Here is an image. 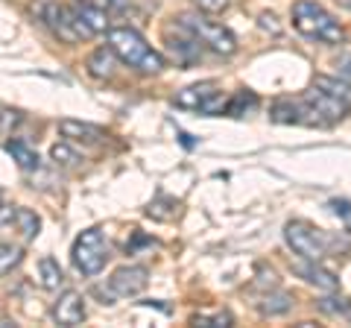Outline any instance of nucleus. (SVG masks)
<instances>
[{
	"instance_id": "nucleus-17",
	"label": "nucleus",
	"mask_w": 351,
	"mask_h": 328,
	"mask_svg": "<svg viewBox=\"0 0 351 328\" xmlns=\"http://www.w3.org/2000/svg\"><path fill=\"white\" fill-rule=\"evenodd\" d=\"M179 214H182V202L176 200V196H156V200L147 205V217L161 220V223H173Z\"/></svg>"
},
{
	"instance_id": "nucleus-14",
	"label": "nucleus",
	"mask_w": 351,
	"mask_h": 328,
	"mask_svg": "<svg viewBox=\"0 0 351 328\" xmlns=\"http://www.w3.org/2000/svg\"><path fill=\"white\" fill-rule=\"evenodd\" d=\"M44 21H47V27L56 32L59 38H64V41H80V36H76V30H73L71 9H64L59 3H47V6H44Z\"/></svg>"
},
{
	"instance_id": "nucleus-24",
	"label": "nucleus",
	"mask_w": 351,
	"mask_h": 328,
	"mask_svg": "<svg viewBox=\"0 0 351 328\" xmlns=\"http://www.w3.org/2000/svg\"><path fill=\"white\" fill-rule=\"evenodd\" d=\"M319 311L331 314V316H339V320H351V299H346V296H325V299H319Z\"/></svg>"
},
{
	"instance_id": "nucleus-35",
	"label": "nucleus",
	"mask_w": 351,
	"mask_h": 328,
	"mask_svg": "<svg viewBox=\"0 0 351 328\" xmlns=\"http://www.w3.org/2000/svg\"><path fill=\"white\" fill-rule=\"evenodd\" d=\"M343 6H346V9H351V0H343Z\"/></svg>"
},
{
	"instance_id": "nucleus-8",
	"label": "nucleus",
	"mask_w": 351,
	"mask_h": 328,
	"mask_svg": "<svg viewBox=\"0 0 351 328\" xmlns=\"http://www.w3.org/2000/svg\"><path fill=\"white\" fill-rule=\"evenodd\" d=\"M147 284H149V270L147 267H141V264L120 267V270H114V276L108 279V296H112V299L138 296Z\"/></svg>"
},
{
	"instance_id": "nucleus-9",
	"label": "nucleus",
	"mask_w": 351,
	"mask_h": 328,
	"mask_svg": "<svg viewBox=\"0 0 351 328\" xmlns=\"http://www.w3.org/2000/svg\"><path fill=\"white\" fill-rule=\"evenodd\" d=\"M304 100H307V106L313 108V115H316V120H319V126H331V124H337V120H343L348 115V108H351L348 103L337 100V97L325 94L319 89H311V91L304 94Z\"/></svg>"
},
{
	"instance_id": "nucleus-30",
	"label": "nucleus",
	"mask_w": 351,
	"mask_h": 328,
	"mask_svg": "<svg viewBox=\"0 0 351 328\" xmlns=\"http://www.w3.org/2000/svg\"><path fill=\"white\" fill-rule=\"evenodd\" d=\"M258 27H261L263 32H272V36H281L278 21H276V15H269V12H263V15L258 18Z\"/></svg>"
},
{
	"instance_id": "nucleus-1",
	"label": "nucleus",
	"mask_w": 351,
	"mask_h": 328,
	"mask_svg": "<svg viewBox=\"0 0 351 328\" xmlns=\"http://www.w3.org/2000/svg\"><path fill=\"white\" fill-rule=\"evenodd\" d=\"M106 41L108 47H112L114 56L129 65V68H135L141 73H161L164 71V59L161 53H156L144 38H141V32H135L132 27H114V30H106Z\"/></svg>"
},
{
	"instance_id": "nucleus-22",
	"label": "nucleus",
	"mask_w": 351,
	"mask_h": 328,
	"mask_svg": "<svg viewBox=\"0 0 351 328\" xmlns=\"http://www.w3.org/2000/svg\"><path fill=\"white\" fill-rule=\"evenodd\" d=\"M313 89H319V91L331 94V97H337V100H343V103L351 106V85L348 82H339V80H334V76H316Z\"/></svg>"
},
{
	"instance_id": "nucleus-33",
	"label": "nucleus",
	"mask_w": 351,
	"mask_h": 328,
	"mask_svg": "<svg viewBox=\"0 0 351 328\" xmlns=\"http://www.w3.org/2000/svg\"><path fill=\"white\" fill-rule=\"evenodd\" d=\"M337 68H339V73H343L346 80H351V53H343V56H339Z\"/></svg>"
},
{
	"instance_id": "nucleus-37",
	"label": "nucleus",
	"mask_w": 351,
	"mask_h": 328,
	"mask_svg": "<svg viewBox=\"0 0 351 328\" xmlns=\"http://www.w3.org/2000/svg\"><path fill=\"white\" fill-rule=\"evenodd\" d=\"M0 211H3V202H0Z\"/></svg>"
},
{
	"instance_id": "nucleus-25",
	"label": "nucleus",
	"mask_w": 351,
	"mask_h": 328,
	"mask_svg": "<svg viewBox=\"0 0 351 328\" xmlns=\"http://www.w3.org/2000/svg\"><path fill=\"white\" fill-rule=\"evenodd\" d=\"M50 159L56 161V167H68V170L76 167V164L82 161V159H80V152H76L71 144H64V141H62V144H53Z\"/></svg>"
},
{
	"instance_id": "nucleus-15",
	"label": "nucleus",
	"mask_w": 351,
	"mask_h": 328,
	"mask_svg": "<svg viewBox=\"0 0 351 328\" xmlns=\"http://www.w3.org/2000/svg\"><path fill=\"white\" fill-rule=\"evenodd\" d=\"M59 132L68 141H76V144H100L106 138V132L100 126L80 124V120H59Z\"/></svg>"
},
{
	"instance_id": "nucleus-21",
	"label": "nucleus",
	"mask_w": 351,
	"mask_h": 328,
	"mask_svg": "<svg viewBox=\"0 0 351 328\" xmlns=\"http://www.w3.org/2000/svg\"><path fill=\"white\" fill-rule=\"evenodd\" d=\"M252 108H258V97L252 94V91H237L232 100H226L223 115H228V117H243L246 112H252Z\"/></svg>"
},
{
	"instance_id": "nucleus-23",
	"label": "nucleus",
	"mask_w": 351,
	"mask_h": 328,
	"mask_svg": "<svg viewBox=\"0 0 351 328\" xmlns=\"http://www.w3.org/2000/svg\"><path fill=\"white\" fill-rule=\"evenodd\" d=\"M21 261H24V249L12 246V244H0V279L9 276Z\"/></svg>"
},
{
	"instance_id": "nucleus-31",
	"label": "nucleus",
	"mask_w": 351,
	"mask_h": 328,
	"mask_svg": "<svg viewBox=\"0 0 351 328\" xmlns=\"http://www.w3.org/2000/svg\"><path fill=\"white\" fill-rule=\"evenodd\" d=\"M97 6L103 9V12H123V9L129 6V0H94Z\"/></svg>"
},
{
	"instance_id": "nucleus-10",
	"label": "nucleus",
	"mask_w": 351,
	"mask_h": 328,
	"mask_svg": "<svg viewBox=\"0 0 351 328\" xmlns=\"http://www.w3.org/2000/svg\"><path fill=\"white\" fill-rule=\"evenodd\" d=\"M50 316L56 325H68V328L80 325L85 320V296L80 290H64L59 296V302L53 305Z\"/></svg>"
},
{
	"instance_id": "nucleus-29",
	"label": "nucleus",
	"mask_w": 351,
	"mask_h": 328,
	"mask_svg": "<svg viewBox=\"0 0 351 328\" xmlns=\"http://www.w3.org/2000/svg\"><path fill=\"white\" fill-rule=\"evenodd\" d=\"M193 3L208 15H217V12H226L228 9V0H193Z\"/></svg>"
},
{
	"instance_id": "nucleus-6",
	"label": "nucleus",
	"mask_w": 351,
	"mask_h": 328,
	"mask_svg": "<svg viewBox=\"0 0 351 328\" xmlns=\"http://www.w3.org/2000/svg\"><path fill=\"white\" fill-rule=\"evenodd\" d=\"M179 21L193 32L196 38H199V45H208L214 53H219V56H232V53L237 50L234 32L228 27H223V24H217V21H208L202 15H182Z\"/></svg>"
},
{
	"instance_id": "nucleus-12",
	"label": "nucleus",
	"mask_w": 351,
	"mask_h": 328,
	"mask_svg": "<svg viewBox=\"0 0 351 328\" xmlns=\"http://www.w3.org/2000/svg\"><path fill=\"white\" fill-rule=\"evenodd\" d=\"M176 32H179V36H176V38H173L170 32H167V45H170V50L176 53V59H179L182 65H193L196 59L202 56L199 38H196L193 32L182 24V21H176Z\"/></svg>"
},
{
	"instance_id": "nucleus-13",
	"label": "nucleus",
	"mask_w": 351,
	"mask_h": 328,
	"mask_svg": "<svg viewBox=\"0 0 351 328\" xmlns=\"http://www.w3.org/2000/svg\"><path fill=\"white\" fill-rule=\"evenodd\" d=\"M293 272H295V276H302L307 284L319 288V290H337V288H339V279L334 276L331 270L319 267V261L302 258V261H295V264H293Z\"/></svg>"
},
{
	"instance_id": "nucleus-26",
	"label": "nucleus",
	"mask_w": 351,
	"mask_h": 328,
	"mask_svg": "<svg viewBox=\"0 0 351 328\" xmlns=\"http://www.w3.org/2000/svg\"><path fill=\"white\" fill-rule=\"evenodd\" d=\"M234 320L228 311H219V314H211V316H196L193 325H202V328H228Z\"/></svg>"
},
{
	"instance_id": "nucleus-19",
	"label": "nucleus",
	"mask_w": 351,
	"mask_h": 328,
	"mask_svg": "<svg viewBox=\"0 0 351 328\" xmlns=\"http://www.w3.org/2000/svg\"><path fill=\"white\" fill-rule=\"evenodd\" d=\"M114 53L112 47H100L91 53V59H88V73L97 76V80H108V76L114 73Z\"/></svg>"
},
{
	"instance_id": "nucleus-7",
	"label": "nucleus",
	"mask_w": 351,
	"mask_h": 328,
	"mask_svg": "<svg viewBox=\"0 0 351 328\" xmlns=\"http://www.w3.org/2000/svg\"><path fill=\"white\" fill-rule=\"evenodd\" d=\"M71 18H73V30H76L80 38L103 36V32L108 30V12H103L94 0H73Z\"/></svg>"
},
{
	"instance_id": "nucleus-2",
	"label": "nucleus",
	"mask_w": 351,
	"mask_h": 328,
	"mask_svg": "<svg viewBox=\"0 0 351 328\" xmlns=\"http://www.w3.org/2000/svg\"><path fill=\"white\" fill-rule=\"evenodd\" d=\"M293 27L302 36L325 41V45H343L346 41V30L339 27V21L331 12H325L319 3H313V0H299L293 6Z\"/></svg>"
},
{
	"instance_id": "nucleus-18",
	"label": "nucleus",
	"mask_w": 351,
	"mask_h": 328,
	"mask_svg": "<svg viewBox=\"0 0 351 328\" xmlns=\"http://www.w3.org/2000/svg\"><path fill=\"white\" fill-rule=\"evenodd\" d=\"M38 281H41V288L44 290H50V293H56L62 284H64V272L59 267V261L56 258H41L38 261Z\"/></svg>"
},
{
	"instance_id": "nucleus-34",
	"label": "nucleus",
	"mask_w": 351,
	"mask_h": 328,
	"mask_svg": "<svg viewBox=\"0 0 351 328\" xmlns=\"http://www.w3.org/2000/svg\"><path fill=\"white\" fill-rule=\"evenodd\" d=\"M179 138H182V144L188 147V150H191V147L196 144V141H193V135H188V132H179Z\"/></svg>"
},
{
	"instance_id": "nucleus-4",
	"label": "nucleus",
	"mask_w": 351,
	"mask_h": 328,
	"mask_svg": "<svg viewBox=\"0 0 351 328\" xmlns=\"http://www.w3.org/2000/svg\"><path fill=\"white\" fill-rule=\"evenodd\" d=\"M284 240H287V246L293 249L299 258H307V261H319L328 255V249L334 246V240L328 232L322 229H313L311 223L304 220H290L284 226Z\"/></svg>"
},
{
	"instance_id": "nucleus-28",
	"label": "nucleus",
	"mask_w": 351,
	"mask_h": 328,
	"mask_svg": "<svg viewBox=\"0 0 351 328\" xmlns=\"http://www.w3.org/2000/svg\"><path fill=\"white\" fill-rule=\"evenodd\" d=\"M21 124V112H15V108H3L0 106V135L12 132V129Z\"/></svg>"
},
{
	"instance_id": "nucleus-20",
	"label": "nucleus",
	"mask_w": 351,
	"mask_h": 328,
	"mask_svg": "<svg viewBox=\"0 0 351 328\" xmlns=\"http://www.w3.org/2000/svg\"><path fill=\"white\" fill-rule=\"evenodd\" d=\"M293 296L290 293H267L261 302H258V311L263 314V316H281V314H287V311H293Z\"/></svg>"
},
{
	"instance_id": "nucleus-16",
	"label": "nucleus",
	"mask_w": 351,
	"mask_h": 328,
	"mask_svg": "<svg viewBox=\"0 0 351 328\" xmlns=\"http://www.w3.org/2000/svg\"><path fill=\"white\" fill-rule=\"evenodd\" d=\"M6 152L12 156V161L18 164L21 170H38V164H41L36 147H29L27 141H21V138L6 141Z\"/></svg>"
},
{
	"instance_id": "nucleus-11",
	"label": "nucleus",
	"mask_w": 351,
	"mask_h": 328,
	"mask_svg": "<svg viewBox=\"0 0 351 328\" xmlns=\"http://www.w3.org/2000/svg\"><path fill=\"white\" fill-rule=\"evenodd\" d=\"M0 226L15 229V232L21 235V240H32V237H38V232H41L38 214H32L29 209H21V205L0 211Z\"/></svg>"
},
{
	"instance_id": "nucleus-3",
	"label": "nucleus",
	"mask_w": 351,
	"mask_h": 328,
	"mask_svg": "<svg viewBox=\"0 0 351 328\" xmlns=\"http://www.w3.org/2000/svg\"><path fill=\"white\" fill-rule=\"evenodd\" d=\"M112 258V244L106 240L103 229H85V232L73 240V249H71V261L76 272L82 276H97Z\"/></svg>"
},
{
	"instance_id": "nucleus-36",
	"label": "nucleus",
	"mask_w": 351,
	"mask_h": 328,
	"mask_svg": "<svg viewBox=\"0 0 351 328\" xmlns=\"http://www.w3.org/2000/svg\"><path fill=\"white\" fill-rule=\"evenodd\" d=\"M346 229H348V232H351V220H348V223H346Z\"/></svg>"
},
{
	"instance_id": "nucleus-32",
	"label": "nucleus",
	"mask_w": 351,
	"mask_h": 328,
	"mask_svg": "<svg viewBox=\"0 0 351 328\" xmlns=\"http://www.w3.org/2000/svg\"><path fill=\"white\" fill-rule=\"evenodd\" d=\"M147 244H152V237H147V235L135 232V237H132V244H126V253H135L138 246H147Z\"/></svg>"
},
{
	"instance_id": "nucleus-27",
	"label": "nucleus",
	"mask_w": 351,
	"mask_h": 328,
	"mask_svg": "<svg viewBox=\"0 0 351 328\" xmlns=\"http://www.w3.org/2000/svg\"><path fill=\"white\" fill-rule=\"evenodd\" d=\"M255 288H263V290H276V288H278V276H276V270L267 267V264H261V267H258Z\"/></svg>"
},
{
	"instance_id": "nucleus-5",
	"label": "nucleus",
	"mask_w": 351,
	"mask_h": 328,
	"mask_svg": "<svg viewBox=\"0 0 351 328\" xmlns=\"http://www.w3.org/2000/svg\"><path fill=\"white\" fill-rule=\"evenodd\" d=\"M173 103L179 108H191V112H199V115H223L226 108V94L219 89L217 82H196V85H188V89H182L179 94L173 97Z\"/></svg>"
}]
</instances>
